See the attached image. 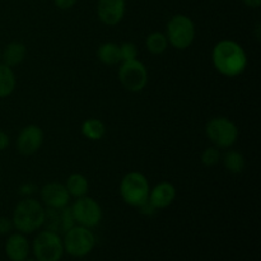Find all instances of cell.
Here are the masks:
<instances>
[{
    "label": "cell",
    "instance_id": "3957f363",
    "mask_svg": "<svg viewBox=\"0 0 261 261\" xmlns=\"http://www.w3.org/2000/svg\"><path fill=\"white\" fill-rule=\"evenodd\" d=\"M149 181L143 173L137 171L125 175L120 182V194L122 200L134 208H139L142 204H144L149 198Z\"/></svg>",
    "mask_w": 261,
    "mask_h": 261
},
{
    "label": "cell",
    "instance_id": "52a82bcc",
    "mask_svg": "<svg viewBox=\"0 0 261 261\" xmlns=\"http://www.w3.org/2000/svg\"><path fill=\"white\" fill-rule=\"evenodd\" d=\"M205 133L208 139L218 149L231 148L239 139V129L236 124L227 117H214L209 120Z\"/></svg>",
    "mask_w": 261,
    "mask_h": 261
},
{
    "label": "cell",
    "instance_id": "ba28073f",
    "mask_svg": "<svg viewBox=\"0 0 261 261\" xmlns=\"http://www.w3.org/2000/svg\"><path fill=\"white\" fill-rule=\"evenodd\" d=\"M119 69V81L129 92H142L148 84V70L139 60L121 61Z\"/></svg>",
    "mask_w": 261,
    "mask_h": 261
},
{
    "label": "cell",
    "instance_id": "7402d4cb",
    "mask_svg": "<svg viewBox=\"0 0 261 261\" xmlns=\"http://www.w3.org/2000/svg\"><path fill=\"white\" fill-rule=\"evenodd\" d=\"M219 160H221V152L217 147L206 148L203 154H201V162L208 166V167L216 166L219 162Z\"/></svg>",
    "mask_w": 261,
    "mask_h": 261
},
{
    "label": "cell",
    "instance_id": "7c38bea8",
    "mask_svg": "<svg viewBox=\"0 0 261 261\" xmlns=\"http://www.w3.org/2000/svg\"><path fill=\"white\" fill-rule=\"evenodd\" d=\"M41 200L50 209H63L68 206L70 195L65 185L59 182H50L46 184L41 189Z\"/></svg>",
    "mask_w": 261,
    "mask_h": 261
},
{
    "label": "cell",
    "instance_id": "5bb4252c",
    "mask_svg": "<svg viewBox=\"0 0 261 261\" xmlns=\"http://www.w3.org/2000/svg\"><path fill=\"white\" fill-rule=\"evenodd\" d=\"M5 255L10 261H23L30 255V242L23 233H13L5 242Z\"/></svg>",
    "mask_w": 261,
    "mask_h": 261
},
{
    "label": "cell",
    "instance_id": "5b68a950",
    "mask_svg": "<svg viewBox=\"0 0 261 261\" xmlns=\"http://www.w3.org/2000/svg\"><path fill=\"white\" fill-rule=\"evenodd\" d=\"M195 24L184 14H176L168 20L166 28V37L168 43L176 50H186L195 40Z\"/></svg>",
    "mask_w": 261,
    "mask_h": 261
},
{
    "label": "cell",
    "instance_id": "ffe728a7",
    "mask_svg": "<svg viewBox=\"0 0 261 261\" xmlns=\"http://www.w3.org/2000/svg\"><path fill=\"white\" fill-rule=\"evenodd\" d=\"M145 46H147L149 53L154 54V55H160V54H163L167 50L168 40L165 33L153 32L145 40Z\"/></svg>",
    "mask_w": 261,
    "mask_h": 261
},
{
    "label": "cell",
    "instance_id": "ac0fdd59",
    "mask_svg": "<svg viewBox=\"0 0 261 261\" xmlns=\"http://www.w3.org/2000/svg\"><path fill=\"white\" fill-rule=\"evenodd\" d=\"M99 61L105 65H116L121 63V56H120V46L114 42H106L99 46L97 51Z\"/></svg>",
    "mask_w": 261,
    "mask_h": 261
},
{
    "label": "cell",
    "instance_id": "8992f818",
    "mask_svg": "<svg viewBox=\"0 0 261 261\" xmlns=\"http://www.w3.org/2000/svg\"><path fill=\"white\" fill-rule=\"evenodd\" d=\"M32 252L37 261H60L65 252L63 239L59 233L45 229L33 240Z\"/></svg>",
    "mask_w": 261,
    "mask_h": 261
},
{
    "label": "cell",
    "instance_id": "83f0119b",
    "mask_svg": "<svg viewBox=\"0 0 261 261\" xmlns=\"http://www.w3.org/2000/svg\"><path fill=\"white\" fill-rule=\"evenodd\" d=\"M35 190H36L35 185L27 184V185H23L22 188H20V194H23V195H31V194L35 193Z\"/></svg>",
    "mask_w": 261,
    "mask_h": 261
},
{
    "label": "cell",
    "instance_id": "44dd1931",
    "mask_svg": "<svg viewBox=\"0 0 261 261\" xmlns=\"http://www.w3.org/2000/svg\"><path fill=\"white\" fill-rule=\"evenodd\" d=\"M224 167L231 173H241L245 168V158L237 150H228L223 157Z\"/></svg>",
    "mask_w": 261,
    "mask_h": 261
},
{
    "label": "cell",
    "instance_id": "277c9868",
    "mask_svg": "<svg viewBox=\"0 0 261 261\" xmlns=\"http://www.w3.org/2000/svg\"><path fill=\"white\" fill-rule=\"evenodd\" d=\"M64 251L71 257L82 259L93 251L96 246V236L91 228L83 226H74L64 233Z\"/></svg>",
    "mask_w": 261,
    "mask_h": 261
},
{
    "label": "cell",
    "instance_id": "9c48e42d",
    "mask_svg": "<svg viewBox=\"0 0 261 261\" xmlns=\"http://www.w3.org/2000/svg\"><path fill=\"white\" fill-rule=\"evenodd\" d=\"M70 208L75 223L87 228H94L98 226L103 217L101 205L93 198H89L87 195L76 199V201Z\"/></svg>",
    "mask_w": 261,
    "mask_h": 261
},
{
    "label": "cell",
    "instance_id": "e0dca14e",
    "mask_svg": "<svg viewBox=\"0 0 261 261\" xmlns=\"http://www.w3.org/2000/svg\"><path fill=\"white\" fill-rule=\"evenodd\" d=\"M65 188L68 190L69 195L74 196V198H82V196H86L88 193L89 184L88 180L84 177L81 173H73L68 177L65 184Z\"/></svg>",
    "mask_w": 261,
    "mask_h": 261
},
{
    "label": "cell",
    "instance_id": "8fae6325",
    "mask_svg": "<svg viewBox=\"0 0 261 261\" xmlns=\"http://www.w3.org/2000/svg\"><path fill=\"white\" fill-rule=\"evenodd\" d=\"M126 9L125 0H98L97 14L106 25H116L122 20Z\"/></svg>",
    "mask_w": 261,
    "mask_h": 261
},
{
    "label": "cell",
    "instance_id": "603a6c76",
    "mask_svg": "<svg viewBox=\"0 0 261 261\" xmlns=\"http://www.w3.org/2000/svg\"><path fill=\"white\" fill-rule=\"evenodd\" d=\"M120 56L121 61L135 60L138 58V48L134 43L125 42L120 46Z\"/></svg>",
    "mask_w": 261,
    "mask_h": 261
},
{
    "label": "cell",
    "instance_id": "4dcf8cb0",
    "mask_svg": "<svg viewBox=\"0 0 261 261\" xmlns=\"http://www.w3.org/2000/svg\"><path fill=\"white\" fill-rule=\"evenodd\" d=\"M0 58H2V50H0Z\"/></svg>",
    "mask_w": 261,
    "mask_h": 261
},
{
    "label": "cell",
    "instance_id": "f546056e",
    "mask_svg": "<svg viewBox=\"0 0 261 261\" xmlns=\"http://www.w3.org/2000/svg\"><path fill=\"white\" fill-rule=\"evenodd\" d=\"M23 261H37V260H32V259H25V260H23Z\"/></svg>",
    "mask_w": 261,
    "mask_h": 261
},
{
    "label": "cell",
    "instance_id": "cb8c5ba5",
    "mask_svg": "<svg viewBox=\"0 0 261 261\" xmlns=\"http://www.w3.org/2000/svg\"><path fill=\"white\" fill-rule=\"evenodd\" d=\"M13 228V223L10 219L5 218V217H0V236H5L9 233Z\"/></svg>",
    "mask_w": 261,
    "mask_h": 261
},
{
    "label": "cell",
    "instance_id": "484cf974",
    "mask_svg": "<svg viewBox=\"0 0 261 261\" xmlns=\"http://www.w3.org/2000/svg\"><path fill=\"white\" fill-rule=\"evenodd\" d=\"M138 209H139L140 213L144 214V216H153V214L155 213V211H157V209L149 203V200H147L144 204H142Z\"/></svg>",
    "mask_w": 261,
    "mask_h": 261
},
{
    "label": "cell",
    "instance_id": "6da1fadb",
    "mask_svg": "<svg viewBox=\"0 0 261 261\" xmlns=\"http://www.w3.org/2000/svg\"><path fill=\"white\" fill-rule=\"evenodd\" d=\"M212 61L222 75L236 78L247 68V55L241 45L231 40L219 41L212 51Z\"/></svg>",
    "mask_w": 261,
    "mask_h": 261
},
{
    "label": "cell",
    "instance_id": "4316f807",
    "mask_svg": "<svg viewBox=\"0 0 261 261\" xmlns=\"http://www.w3.org/2000/svg\"><path fill=\"white\" fill-rule=\"evenodd\" d=\"M8 145H9V137H8L7 133L0 129V152L7 149Z\"/></svg>",
    "mask_w": 261,
    "mask_h": 261
},
{
    "label": "cell",
    "instance_id": "7a4b0ae2",
    "mask_svg": "<svg viewBox=\"0 0 261 261\" xmlns=\"http://www.w3.org/2000/svg\"><path fill=\"white\" fill-rule=\"evenodd\" d=\"M43 221H45V209L35 199H23L17 204L13 212V227L23 234L33 233L40 229L43 226Z\"/></svg>",
    "mask_w": 261,
    "mask_h": 261
},
{
    "label": "cell",
    "instance_id": "f1b7e54d",
    "mask_svg": "<svg viewBox=\"0 0 261 261\" xmlns=\"http://www.w3.org/2000/svg\"><path fill=\"white\" fill-rule=\"evenodd\" d=\"M245 5H247L249 8H252V9H256L261 5V0H244Z\"/></svg>",
    "mask_w": 261,
    "mask_h": 261
},
{
    "label": "cell",
    "instance_id": "30bf717a",
    "mask_svg": "<svg viewBox=\"0 0 261 261\" xmlns=\"http://www.w3.org/2000/svg\"><path fill=\"white\" fill-rule=\"evenodd\" d=\"M43 143V132L37 125H28L20 130L17 138V149L23 155H32Z\"/></svg>",
    "mask_w": 261,
    "mask_h": 261
},
{
    "label": "cell",
    "instance_id": "d6986e66",
    "mask_svg": "<svg viewBox=\"0 0 261 261\" xmlns=\"http://www.w3.org/2000/svg\"><path fill=\"white\" fill-rule=\"evenodd\" d=\"M106 126L98 119H88L82 124V134L89 140H99L105 137Z\"/></svg>",
    "mask_w": 261,
    "mask_h": 261
},
{
    "label": "cell",
    "instance_id": "9a60e30c",
    "mask_svg": "<svg viewBox=\"0 0 261 261\" xmlns=\"http://www.w3.org/2000/svg\"><path fill=\"white\" fill-rule=\"evenodd\" d=\"M25 55H27V47L22 42H10L2 51L0 59H3V64L13 68L19 65L25 59Z\"/></svg>",
    "mask_w": 261,
    "mask_h": 261
},
{
    "label": "cell",
    "instance_id": "4fadbf2b",
    "mask_svg": "<svg viewBox=\"0 0 261 261\" xmlns=\"http://www.w3.org/2000/svg\"><path fill=\"white\" fill-rule=\"evenodd\" d=\"M176 199V189L172 184L163 181L155 185L149 193V203L155 209H166L175 201Z\"/></svg>",
    "mask_w": 261,
    "mask_h": 261
},
{
    "label": "cell",
    "instance_id": "d4e9b609",
    "mask_svg": "<svg viewBox=\"0 0 261 261\" xmlns=\"http://www.w3.org/2000/svg\"><path fill=\"white\" fill-rule=\"evenodd\" d=\"M76 2H78V0H54V4H55L59 9L66 10L73 8L74 5L76 4Z\"/></svg>",
    "mask_w": 261,
    "mask_h": 261
},
{
    "label": "cell",
    "instance_id": "1f68e13d",
    "mask_svg": "<svg viewBox=\"0 0 261 261\" xmlns=\"http://www.w3.org/2000/svg\"><path fill=\"white\" fill-rule=\"evenodd\" d=\"M0 170H2V167H0Z\"/></svg>",
    "mask_w": 261,
    "mask_h": 261
},
{
    "label": "cell",
    "instance_id": "2e32d148",
    "mask_svg": "<svg viewBox=\"0 0 261 261\" xmlns=\"http://www.w3.org/2000/svg\"><path fill=\"white\" fill-rule=\"evenodd\" d=\"M17 86L15 74L10 66L0 64V98L10 96Z\"/></svg>",
    "mask_w": 261,
    "mask_h": 261
}]
</instances>
